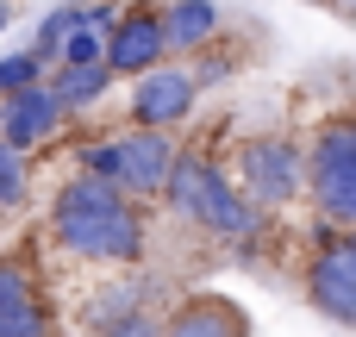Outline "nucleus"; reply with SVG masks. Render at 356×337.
<instances>
[{
  "label": "nucleus",
  "mask_w": 356,
  "mask_h": 337,
  "mask_svg": "<svg viewBox=\"0 0 356 337\" xmlns=\"http://www.w3.org/2000/svg\"><path fill=\"white\" fill-rule=\"evenodd\" d=\"M94 337H163V319L156 313H131V319H119V325H106Z\"/></svg>",
  "instance_id": "nucleus-17"
},
{
  "label": "nucleus",
  "mask_w": 356,
  "mask_h": 337,
  "mask_svg": "<svg viewBox=\"0 0 356 337\" xmlns=\"http://www.w3.org/2000/svg\"><path fill=\"white\" fill-rule=\"evenodd\" d=\"M63 106H88V100H100L106 88H113V69L106 63H88V69H50V81H44Z\"/></svg>",
  "instance_id": "nucleus-14"
},
{
  "label": "nucleus",
  "mask_w": 356,
  "mask_h": 337,
  "mask_svg": "<svg viewBox=\"0 0 356 337\" xmlns=\"http://www.w3.org/2000/svg\"><path fill=\"white\" fill-rule=\"evenodd\" d=\"M50 81V69L31 56V50H13V56H0V100H13V94H31V88H44Z\"/></svg>",
  "instance_id": "nucleus-15"
},
{
  "label": "nucleus",
  "mask_w": 356,
  "mask_h": 337,
  "mask_svg": "<svg viewBox=\"0 0 356 337\" xmlns=\"http://www.w3.org/2000/svg\"><path fill=\"white\" fill-rule=\"evenodd\" d=\"M63 119H69V106H63L50 88L13 94V100H0V144H13V150H31V144H44V138H50Z\"/></svg>",
  "instance_id": "nucleus-11"
},
{
  "label": "nucleus",
  "mask_w": 356,
  "mask_h": 337,
  "mask_svg": "<svg viewBox=\"0 0 356 337\" xmlns=\"http://www.w3.org/2000/svg\"><path fill=\"white\" fill-rule=\"evenodd\" d=\"M219 31V0H169L163 6V38L169 50H200Z\"/></svg>",
  "instance_id": "nucleus-13"
},
{
  "label": "nucleus",
  "mask_w": 356,
  "mask_h": 337,
  "mask_svg": "<svg viewBox=\"0 0 356 337\" xmlns=\"http://www.w3.org/2000/svg\"><path fill=\"white\" fill-rule=\"evenodd\" d=\"M238 69V56H225V50H213L207 63H194V88H213V81H225Z\"/></svg>",
  "instance_id": "nucleus-18"
},
{
  "label": "nucleus",
  "mask_w": 356,
  "mask_h": 337,
  "mask_svg": "<svg viewBox=\"0 0 356 337\" xmlns=\"http://www.w3.org/2000/svg\"><path fill=\"white\" fill-rule=\"evenodd\" d=\"M307 200L332 231H356V113H332L307 131Z\"/></svg>",
  "instance_id": "nucleus-3"
},
{
  "label": "nucleus",
  "mask_w": 356,
  "mask_h": 337,
  "mask_svg": "<svg viewBox=\"0 0 356 337\" xmlns=\"http://www.w3.org/2000/svg\"><path fill=\"white\" fill-rule=\"evenodd\" d=\"M238 175H244V194L269 213V206H288V200H300V181H307V150H300V138H288V131H257V138H244V150H238Z\"/></svg>",
  "instance_id": "nucleus-5"
},
{
  "label": "nucleus",
  "mask_w": 356,
  "mask_h": 337,
  "mask_svg": "<svg viewBox=\"0 0 356 337\" xmlns=\"http://www.w3.org/2000/svg\"><path fill=\"white\" fill-rule=\"evenodd\" d=\"M163 56H169V38H163V6L131 0V6L119 13V25L106 31V69L138 81V75L163 69Z\"/></svg>",
  "instance_id": "nucleus-8"
},
{
  "label": "nucleus",
  "mask_w": 356,
  "mask_h": 337,
  "mask_svg": "<svg viewBox=\"0 0 356 337\" xmlns=\"http://www.w3.org/2000/svg\"><path fill=\"white\" fill-rule=\"evenodd\" d=\"M131 313H150V288L138 281V275H125V281H106L100 294H88V306H81V325L88 337L106 331V325H119V319H131Z\"/></svg>",
  "instance_id": "nucleus-12"
},
{
  "label": "nucleus",
  "mask_w": 356,
  "mask_h": 337,
  "mask_svg": "<svg viewBox=\"0 0 356 337\" xmlns=\"http://www.w3.org/2000/svg\"><path fill=\"white\" fill-rule=\"evenodd\" d=\"M0 337H56V313L38 269L13 250H0Z\"/></svg>",
  "instance_id": "nucleus-7"
},
{
  "label": "nucleus",
  "mask_w": 356,
  "mask_h": 337,
  "mask_svg": "<svg viewBox=\"0 0 356 337\" xmlns=\"http://www.w3.org/2000/svg\"><path fill=\"white\" fill-rule=\"evenodd\" d=\"M169 206H175L188 225L213 231V238H257V231H263V206H257L213 156H200V150H181V156H175Z\"/></svg>",
  "instance_id": "nucleus-2"
},
{
  "label": "nucleus",
  "mask_w": 356,
  "mask_h": 337,
  "mask_svg": "<svg viewBox=\"0 0 356 337\" xmlns=\"http://www.w3.org/2000/svg\"><path fill=\"white\" fill-rule=\"evenodd\" d=\"M6 25H13V0H0V31H6Z\"/></svg>",
  "instance_id": "nucleus-19"
},
{
  "label": "nucleus",
  "mask_w": 356,
  "mask_h": 337,
  "mask_svg": "<svg viewBox=\"0 0 356 337\" xmlns=\"http://www.w3.org/2000/svg\"><path fill=\"white\" fill-rule=\"evenodd\" d=\"M163 337H250V313L225 294H188L163 319Z\"/></svg>",
  "instance_id": "nucleus-10"
},
{
  "label": "nucleus",
  "mask_w": 356,
  "mask_h": 337,
  "mask_svg": "<svg viewBox=\"0 0 356 337\" xmlns=\"http://www.w3.org/2000/svg\"><path fill=\"white\" fill-rule=\"evenodd\" d=\"M175 156L181 150L169 131H119V138H100L81 150V175L119 188L125 200H156V194H169Z\"/></svg>",
  "instance_id": "nucleus-4"
},
{
  "label": "nucleus",
  "mask_w": 356,
  "mask_h": 337,
  "mask_svg": "<svg viewBox=\"0 0 356 337\" xmlns=\"http://www.w3.org/2000/svg\"><path fill=\"white\" fill-rule=\"evenodd\" d=\"M19 200H25V156L0 144V206H19Z\"/></svg>",
  "instance_id": "nucleus-16"
},
{
  "label": "nucleus",
  "mask_w": 356,
  "mask_h": 337,
  "mask_svg": "<svg viewBox=\"0 0 356 337\" xmlns=\"http://www.w3.org/2000/svg\"><path fill=\"white\" fill-rule=\"evenodd\" d=\"M194 106H200L194 69L163 63V69L138 75V88H131V131H175V125H181Z\"/></svg>",
  "instance_id": "nucleus-9"
},
{
  "label": "nucleus",
  "mask_w": 356,
  "mask_h": 337,
  "mask_svg": "<svg viewBox=\"0 0 356 337\" xmlns=\"http://www.w3.org/2000/svg\"><path fill=\"white\" fill-rule=\"evenodd\" d=\"M50 244L81 263L138 269L144 263V213L119 188H106L94 175H69L50 200Z\"/></svg>",
  "instance_id": "nucleus-1"
},
{
  "label": "nucleus",
  "mask_w": 356,
  "mask_h": 337,
  "mask_svg": "<svg viewBox=\"0 0 356 337\" xmlns=\"http://www.w3.org/2000/svg\"><path fill=\"white\" fill-rule=\"evenodd\" d=\"M307 300L356 331V231H325L319 250L307 256Z\"/></svg>",
  "instance_id": "nucleus-6"
}]
</instances>
